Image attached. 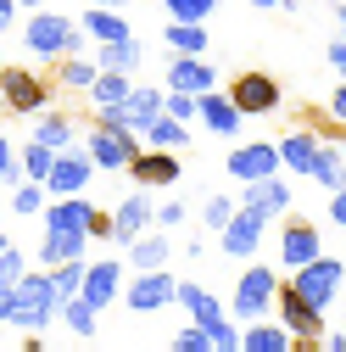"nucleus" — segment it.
<instances>
[{
  "instance_id": "obj_37",
  "label": "nucleus",
  "mask_w": 346,
  "mask_h": 352,
  "mask_svg": "<svg viewBox=\"0 0 346 352\" xmlns=\"http://www.w3.org/2000/svg\"><path fill=\"white\" fill-rule=\"evenodd\" d=\"M28 274V263H23V252L12 246V252H0V291H12L17 280Z\"/></svg>"
},
{
  "instance_id": "obj_32",
  "label": "nucleus",
  "mask_w": 346,
  "mask_h": 352,
  "mask_svg": "<svg viewBox=\"0 0 346 352\" xmlns=\"http://www.w3.org/2000/svg\"><path fill=\"white\" fill-rule=\"evenodd\" d=\"M45 274H51L56 302H73V296H78V285H84V263H62V269H45Z\"/></svg>"
},
{
  "instance_id": "obj_6",
  "label": "nucleus",
  "mask_w": 346,
  "mask_h": 352,
  "mask_svg": "<svg viewBox=\"0 0 346 352\" xmlns=\"http://www.w3.org/2000/svg\"><path fill=\"white\" fill-rule=\"evenodd\" d=\"M229 101H235L240 118H268V112L279 107V84H274L268 73H240L235 90H229Z\"/></svg>"
},
{
  "instance_id": "obj_24",
  "label": "nucleus",
  "mask_w": 346,
  "mask_h": 352,
  "mask_svg": "<svg viewBox=\"0 0 346 352\" xmlns=\"http://www.w3.org/2000/svg\"><path fill=\"white\" fill-rule=\"evenodd\" d=\"M168 252H173L168 235H140L135 246H128V257H135V274H157V269H168Z\"/></svg>"
},
{
  "instance_id": "obj_14",
  "label": "nucleus",
  "mask_w": 346,
  "mask_h": 352,
  "mask_svg": "<svg viewBox=\"0 0 346 352\" xmlns=\"http://www.w3.org/2000/svg\"><path fill=\"white\" fill-rule=\"evenodd\" d=\"M173 302H185V314L196 319V330H207V324L224 319V302L212 296L207 285H196V280H179V285H173Z\"/></svg>"
},
{
  "instance_id": "obj_28",
  "label": "nucleus",
  "mask_w": 346,
  "mask_h": 352,
  "mask_svg": "<svg viewBox=\"0 0 346 352\" xmlns=\"http://www.w3.org/2000/svg\"><path fill=\"white\" fill-rule=\"evenodd\" d=\"M146 140H151V151H185V146H190V129L173 123V118H157V123L146 129Z\"/></svg>"
},
{
  "instance_id": "obj_5",
  "label": "nucleus",
  "mask_w": 346,
  "mask_h": 352,
  "mask_svg": "<svg viewBox=\"0 0 346 352\" xmlns=\"http://www.w3.org/2000/svg\"><path fill=\"white\" fill-rule=\"evenodd\" d=\"M274 296H279L274 269H246V274H240V285H235V314H240V319H251V324H263Z\"/></svg>"
},
{
  "instance_id": "obj_9",
  "label": "nucleus",
  "mask_w": 346,
  "mask_h": 352,
  "mask_svg": "<svg viewBox=\"0 0 346 352\" xmlns=\"http://www.w3.org/2000/svg\"><path fill=\"white\" fill-rule=\"evenodd\" d=\"M90 173H95V162H90V151H56V162H51V179H45V190L62 201V196H78L84 185H90Z\"/></svg>"
},
{
  "instance_id": "obj_40",
  "label": "nucleus",
  "mask_w": 346,
  "mask_h": 352,
  "mask_svg": "<svg viewBox=\"0 0 346 352\" xmlns=\"http://www.w3.org/2000/svg\"><path fill=\"white\" fill-rule=\"evenodd\" d=\"M313 179H319V185H330V190H341V185H346V168H341V162L324 151V157H319V173H313Z\"/></svg>"
},
{
  "instance_id": "obj_39",
  "label": "nucleus",
  "mask_w": 346,
  "mask_h": 352,
  "mask_svg": "<svg viewBox=\"0 0 346 352\" xmlns=\"http://www.w3.org/2000/svg\"><path fill=\"white\" fill-rule=\"evenodd\" d=\"M168 352H212V341H207V336L190 324V330H179V336L168 341Z\"/></svg>"
},
{
  "instance_id": "obj_45",
  "label": "nucleus",
  "mask_w": 346,
  "mask_h": 352,
  "mask_svg": "<svg viewBox=\"0 0 346 352\" xmlns=\"http://www.w3.org/2000/svg\"><path fill=\"white\" fill-rule=\"evenodd\" d=\"M330 212H335V224H346V185L335 190V207H330Z\"/></svg>"
},
{
  "instance_id": "obj_2",
  "label": "nucleus",
  "mask_w": 346,
  "mask_h": 352,
  "mask_svg": "<svg viewBox=\"0 0 346 352\" xmlns=\"http://www.w3.org/2000/svg\"><path fill=\"white\" fill-rule=\"evenodd\" d=\"M23 39H28V51H34V56H45V62H51V56H62V62H67V56H78V51H84L78 23H67L62 12H45V6L28 17Z\"/></svg>"
},
{
  "instance_id": "obj_31",
  "label": "nucleus",
  "mask_w": 346,
  "mask_h": 352,
  "mask_svg": "<svg viewBox=\"0 0 346 352\" xmlns=\"http://www.w3.org/2000/svg\"><path fill=\"white\" fill-rule=\"evenodd\" d=\"M62 319H67V330L73 336H95V324H101V314L84 296H73V302H62Z\"/></svg>"
},
{
  "instance_id": "obj_12",
  "label": "nucleus",
  "mask_w": 346,
  "mask_h": 352,
  "mask_svg": "<svg viewBox=\"0 0 346 352\" xmlns=\"http://www.w3.org/2000/svg\"><path fill=\"white\" fill-rule=\"evenodd\" d=\"M285 207H290V185L279 179V173H274V179H251V185H246V212H257L263 224L279 218Z\"/></svg>"
},
{
  "instance_id": "obj_17",
  "label": "nucleus",
  "mask_w": 346,
  "mask_h": 352,
  "mask_svg": "<svg viewBox=\"0 0 346 352\" xmlns=\"http://www.w3.org/2000/svg\"><path fill=\"white\" fill-rule=\"evenodd\" d=\"M168 90H179V96H212V67L201 56H173Z\"/></svg>"
},
{
  "instance_id": "obj_56",
  "label": "nucleus",
  "mask_w": 346,
  "mask_h": 352,
  "mask_svg": "<svg viewBox=\"0 0 346 352\" xmlns=\"http://www.w3.org/2000/svg\"><path fill=\"white\" fill-rule=\"evenodd\" d=\"M341 157H346V151H341Z\"/></svg>"
},
{
  "instance_id": "obj_30",
  "label": "nucleus",
  "mask_w": 346,
  "mask_h": 352,
  "mask_svg": "<svg viewBox=\"0 0 346 352\" xmlns=\"http://www.w3.org/2000/svg\"><path fill=\"white\" fill-rule=\"evenodd\" d=\"M128 90H135V84H128L123 73H95L90 101H95V107H123V101H128Z\"/></svg>"
},
{
  "instance_id": "obj_51",
  "label": "nucleus",
  "mask_w": 346,
  "mask_h": 352,
  "mask_svg": "<svg viewBox=\"0 0 346 352\" xmlns=\"http://www.w3.org/2000/svg\"><path fill=\"white\" fill-rule=\"evenodd\" d=\"M251 6H257V12H268V6H285V0H251Z\"/></svg>"
},
{
  "instance_id": "obj_48",
  "label": "nucleus",
  "mask_w": 346,
  "mask_h": 352,
  "mask_svg": "<svg viewBox=\"0 0 346 352\" xmlns=\"http://www.w3.org/2000/svg\"><path fill=\"white\" fill-rule=\"evenodd\" d=\"M330 112H335V118L346 123V90H335V101H330Z\"/></svg>"
},
{
  "instance_id": "obj_52",
  "label": "nucleus",
  "mask_w": 346,
  "mask_h": 352,
  "mask_svg": "<svg viewBox=\"0 0 346 352\" xmlns=\"http://www.w3.org/2000/svg\"><path fill=\"white\" fill-rule=\"evenodd\" d=\"M23 352H45V341H23Z\"/></svg>"
},
{
  "instance_id": "obj_10",
  "label": "nucleus",
  "mask_w": 346,
  "mask_h": 352,
  "mask_svg": "<svg viewBox=\"0 0 346 352\" xmlns=\"http://www.w3.org/2000/svg\"><path fill=\"white\" fill-rule=\"evenodd\" d=\"M173 285H179V280H173L168 269H157V274H135V285L123 291V302L135 307V314H157V307L173 302Z\"/></svg>"
},
{
  "instance_id": "obj_25",
  "label": "nucleus",
  "mask_w": 346,
  "mask_h": 352,
  "mask_svg": "<svg viewBox=\"0 0 346 352\" xmlns=\"http://www.w3.org/2000/svg\"><path fill=\"white\" fill-rule=\"evenodd\" d=\"M84 28H90V39H101V45H112V39H135V28H128L112 6H90V12H84Z\"/></svg>"
},
{
  "instance_id": "obj_42",
  "label": "nucleus",
  "mask_w": 346,
  "mask_h": 352,
  "mask_svg": "<svg viewBox=\"0 0 346 352\" xmlns=\"http://www.w3.org/2000/svg\"><path fill=\"white\" fill-rule=\"evenodd\" d=\"M157 224H162V230H179V224H185V201H168V207H157Z\"/></svg>"
},
{
  "instance_id": "obj_49",
  "label": "nucleus",
  "mask_w": 346,
  "mask_h": 352,
  "mask_svg": "<svg viewBox=\"0 0 346 352\" xmlns=\"http://www.w3.org/2000/svg\"><path fill=\"white\" fill-rule=\"evenodd\" d=\"M12 12H17V0H0V28L12 23Z\"/></svg>"
},
{
  "instance_id": "obj_34",
  "label": "nucleus",
  "mask_w": 346,
  "mask_h": 352,
  "mask_svg": "<svg viewBox=\"0 0 346 352\" xmlns=\"http://www.w3.org/2000/svg\"><path fill=\"white\" fill-rule=\"evenodd\" d=\"M95 73H101V67H90L84 56H67V62H62V84H67V90H90Z\"/></svg>"
},
{
  "instance_id": "obj_23",
  "label": "nucleus",
  "mask_w": 346,
  "mask_h": 352,
  "mask_svg": "<svg viewBox=\"0 0 346 352\" xmlns=\"http://www.w3.org/2000/svg\"><path fill=\"white\" fill-rule=\"evenodd\" d=\"M274 302H279V314H285L290 336H308V341H319V336H324V330H319V314H313V307H301V296H296V291H279Z\"/></svg>"
},
{
  "instance_id": "obj_18",
  "label": "nucleus",
  "mask_w": 346,
  "mask_h": 352,
  "mask_svg": "<svg viewBox=\"0 0 346 352\" xmlns=\"http://www.w3.org/2000/svg\"><path fill=\"white\" fill-rule=\"evenodd\" d=\"M257 246H263V218H257V212H235L224 224V252L229 257H251Z\"/></svg>"
},
{
  "instance_id": "obj_54",
  "label": "nucleus",
  "mask_w": 346,
  "mask_h": 352,
  "mask_svg": "<svg viewBox=\"0 0 346 352\" xmlns=\"http://www.w3.org/2000/svg\"><path fill=\"white\" fill-rule=\"evenodd\" d=\"M95 6H117V0H95Z\"/></svg>"
},
{
  "instance_id": "obj_41",
  "label": "nucleus",
  "mask_w": 346,
  "mask_h": 352,
  "mask_svg": "<svg viewBox=\"0 0 346 352\" xmlns=\"http://www.w3.org/2000/svg\"><path fill=\"white\" fill-rule=\"evenodd\" d=\"M39 201H45V185H34V179H28V185L12 196V207H17V212H28V218L39 212Z\"/></svg>"
},
{
  "instance_id": "obj_1",
  "label": "nucleus",
  "mask_w": 346,
  "mask_h": 352,
  "mask_svg": "<svg viewBox=\"0 0 346 352\" xmlns=\"http://www.w3.org/2000/svg\"><path fill=\"white\" fill-rule=\"evenodd\" d=\"M90 235H112V218H101L95 201H78V196L51 201V207H45V241H39V263H45V269L84 263Z\"/></svg>"
},
{
  "instance_id": "obj_29",
  "label": "nucleus",
  "mask_w": 346,
  "mask_h": 352,
  "mask_svg": "<svg viewBox=\"0 0 346 352\" xmlns=\"http://www.w3.org/2000/svg\"><path fill=\"white\" fill-rule=\"evenodd\" d=\"M34 140L45 146V151H67V140H73V123H67L62 112H45V118L34 123Z\"/></svg>"
},
{
  "instance_id": "obj_27",
  "label": "nucleus",
  "mask_w": 346,
  "mask_h": 352,
  "mask_svg": "<svg viewBox=\"0 0 346 352\" xmlns=\"http://www.w3.org/2000/svg\"><path fill=\"white\" fill-rule=\"evenodd\" d=\"M240 352H290V330L251 324V330H240Z\"/></svg>"
},
{
  "instance_id": "obj_22",
  "label": "nucleus",
  "mask_w": 346,
  "mask_h": 352,
  "mask_svg": "<svg viewBox=\"0 0 346 352\" xmlns=\"http://www.w3.org/2000/svg\"><path fill=\"white\" fill-rule=\"evenodd\" d=\"M196 112H201V123L212 129V135H235L240 129V112H235L229 96H196Z\"/></svg>"
},
{
  "instance_id": "obj_15",
  "label": "nucleus",
  "mask_w": 346,
  "mask_h": 352,
  "mask_svg": "<svg viewBox=\"0 0 346 352\" xmlns=\"http://www.w3.org/2000/svg\"><path fill=\"white\" fill-rule=\"evenodd\" d=\"M128 168H135V185H146V190L179 185V157H173V151H140Z\"/></svg>"
},
{
  "instance_id": "obj_33",
  "label": "nucleus",
  "mask_w": 346,
  "mask_h": 352,
  "mask_svg": "<svg viewBox=\"0 0 346 352\" xmlns=\"http://www.w3.org/2000/svg\"><path fill=\"white\" fill-rule=\"evenodd\" d=\"M51 162H56V151H45L39 140H28V151H23V173H28L34 185H45V179H51Z\"/></svg>"
},
{
  "instance_id": "obj_21",
  "label": "nucleus",
  "mask_w": 346,
  "mask_h": 352,
  "mask_svg": "<svg viewBox=\"0 0 346 352\" xmlns=\"http://www.w3.org/2000/svg\"><path fill=\"white\" fill-rule=\"evenodd\" d=\"M140 56H146V51H140V39H112V45H101V51H95V67H101V73H123V78H128V73L140 67Z\"/></svg>"
},
{
  "instance_id": "obj_53",
  "label": "nucleus",
  "mask_w": 346,
  "mask_h": 352,
  "mask_svg": "<svg viewBox=\"0 0 346 352\" xmlns=\"http://www.w3.org/2000/svg\"><path fill=\"white\" fill-rule=\"evenodd\" d=\"M23 6H45V0H23Z\"/></svg>"
},
{
  "instance_id": "obj_4",
  "label": "nucleus",
  "mask_w": 346,
  "mask_h": 352,
  "mask_svg": "<svg viewBox=\"0 0 346 352\" xmlns=\"http://www.w3.org/2000/svg\"><path fill=\"white\" fill-rule=\"evenodd\" d=\"M341 280H346V263H335V257H319V263H308V269H296V296H301V307H313V314L324 319V307L335 302V291H341Z\"/></svg>"
},
{
  "instance_id": "obj_44",
  "label": "nucleus",
  "mask_w": 346,
  "mask_h": 352,
  "mask_svg": "<svg viewBox=\"0 0 346 352\" xmlns=\"http://www.w3.org/2000/svg\"><path fill=\"white\" fill-rule=\"evenodd\" d=\"M290 352H324V341H308V336H296V341H290Z\"/></svg>"
},
{
  "instance_id": "obj_13",
  "label": "nucleus",
  "mask_w": 346,
  "mask_h": 352,
  "mask_svg": "<svg viewBox=\"0 0 346 352\" xmlns=\"http://www.w3.org/2000/svg\"><path fill=\"white\" fill-rule=\"evenodd\" d=\"M151 201L146 196H128V201H117V212H112V241L117 246H135L140 235H146V224H151Z\"/></svg>"
},
{
  "instance_id": "obj_38",
  "label": "nucleus",
  "mask_w": 346,
  "mask_h": 352,
  "mask_svg": "<svg viewBox=\"0 0 346 352\" xmlns=\"http://www.w3.org/2000/svg\"><path fill=\"white\" fill-rule=\"evenodd\" d=\"M201 218H207V230H218V235H224V224L235 218V201H229V196H212V201L201 207Z\"/></svg>"
},
{
  "instance_id": "obj_11",
  "label": "nucleus",
  "mask_w": 346,
  "mask_h": 352,
  "mask_svg": "<svg viewBox=\"0 0 346 352\" xmlns=\"http://www.w3.org/2000/svg\"><path fill=\"white\" fill-rule=\"evenodd\" d=\"M0 96H6L12 112H39L45 107V84L34 73H23V67H0Z\"/></svg>"
},
{
  "instance_id": "obj_16",
  "label": "nucleus",
  "mask_w": 346,
  "mask_h": 352,
  "mask_svg": "<svg viewBox=\"0 0 346 352\" xmlns=\"http://www.w3.org/2000/svg\"><path fill=\"white\" fill-rule=\"evenodd\" d=\"M274 168H279V146H240L235 157H229V173H235V179H274Z\"/></svg>"
},
{
  "instance_id": "obj_7",
  "label": "nucleus",
  "mask_w": 346,
  "mask_h": 352,
  "mask_svg": "<svg viewBox=\"0 0 346 352\" xmlns=\"http://www.w3.org/2000/svg\"><path fill=\"white\" fill-rule=\"evenodd\" d=\"M84 151H90V162L95 168H106V173H117V168H128V162H135L140 157V140L135 135H117V129H90V146H84Z\"/></svg>"
},
{
  "instance_id": "obj_43",
  "label": "nucleus",
  "mask_w": 346,
  "mask_h": 352,
  "mask_svg": "<svg viewBox=\"0 0 346 352\" xmlns=\"http://www.w3.org/2000/svg\"><path fill=\"white\" fill-rule=\"evenodd\" d=\"M6 179H17V168H12V146H6V135H0V185Z\"/></svg>"
},
{
  "instance_id": "obj_26",
  "label": "nucleus",
  "mask_w": 346,
  "mask_h": 352,
  "mask_svg": "<svg viewBox=\"0 0 346 352\" xmlns=\"http://www.w3.org/2000/svg\"><path fill=\"white\" fill-rule=\"evenodd\" d=\"M162 39L173 45V56H201V51H207L201 23H168V28H162Z\"/></svg>"
},
{
  "instance_id": "obj_36",
  "label": "nucleus",
  "mask_w": 346,
  "mask_h": 352,
  "mask_svg": "<svg viewBox=\"0 0 346 352\" xmlns=\"http://www.w3.org/2000/svg\"><path fill=\"white\" fill-rule=\"evenodd\" d=\"M201 336L212 341V352H240V330H235L229 319H218V324H207Z\"/></svg>"
},
{
  "instance_id": "obj_55",
  "label": "nucleus",
  "mask_w": 346,
  "mask_h": 352,
  "mask_svg": "<svg viewBox=\"0 0 346 352\" xmlns=\"http://www.w3.org/2000/svg\"><path fill=\"white\" fill-rule=\"evenodd\" d=\"M341 23H346V12H341Z\"/></svg>"
},
{
  "instance_id": "obj_47",
  "label": "nucleus",
  "mask_w": 346,
  "mask_h": 352,
  "mask_svg": "<svg viewBox=\"0 0 346 352\" xmlns=\"http://www.w3.org/2000/svg\"><path fill=\"white\" fill-rule=\"evenodd\" d=\"M0 324H12V291H0Z\"/></svg>"
},
{
  "instance_id": "obj_8",
  "label": "nucleus",
  "mask_w": 346,
  "mask_h": 352,
  "mask_svg": "<svg viewBox=\"0 0 346 352\" xmlns=\"http://www.w3.org/2000/svg\"><path fill=\"white\" fill-rule=\"evenodd\" d=\"M78 296L90 302L95 314H101L106 302H117V296H123V263H117V257H101V263H84V285H78Z\"/></svg>"
},
{
  "instance_id": "obj_46",
  "label": "nucleus",
  "mask_w": 346,
  "mask_h": 352,
  "mask_svg": "<svg viewBox=\"0 0 346 352\" xmlns=\"http://www.w3.org/2000/svg\"><path fill=\"white\" fill-rule=\"evenodd\" d=\"M330 62H335V67L346 73V39H341V45H330Z\"/></svg>"
},
{
  "instance_id": "obj_3",
  "label": "nucleus",
  "mask_w": 346,
  "mask_h": 352,
  "mask_svg": "<svg viewBox=\"0 0 346 352\" xmlns=\"http://www.w3.org/2000/svg\"><path fill=\"white\" fill-rule=\"evenodd\" d=\"M56 314H62V302H56V291H51V274H23V280L12 285V324L45 330Z\"/></svg>"
},
{
  "instance_id": "obj_20",
  "label": "nucleus",
  "mask_w": 346,
  "mask_h": 352,
  "mask_svg": "<svg viewBox=\"0 0 346 352\" xmlns=\"http://www.w3.org/2000/svg\"><path fill=\"white\" fill-rule=\"evenodd\" d=\"M319 157H324L319 135H301V129H296V135H285V146H279V162L296 168V173H308V179L319 173Z\"/></svg>"
},
{
  "instance_id": "obj_35",
  "label": "nucleus",
  "mask_w": 346,
  "mask_h": 352,
  "mask_svg": "<svg viewBox=\"0 0 346 352\" xmlns=\"http://www.w3.org/2000/svg\"><path fill=\"white\" fill-rule=\"evenodd\" d=\"M162 6L173 12V23H201V17H212L218 0H162Z\"/></svg>"
},
{
  "instance_id": "obj_50",
  "label": "nucleus",
  "mask_w": 346,
  "mask_h": 352,
  "mask_svg": "<svg viewBox=\"0 0 346 352\" xmlns=\"http://www.w3.org/2000/svg\"><path fill=\"white\" fill-rule=\"evenodd\" d=\"M324 352H346V336H330V341H324Z\"/></svg>"
},
{
  "instance_id": "obj_19",
  "label": "nucleus",
  "mask_w": 346,
  "mask_h": 352,
  "mask_svg": "<svg viewBox=\"0 0 346 352\" xmlns=\"http://www.w3.org/2000/svg\"><path fill=\"white\" fill-rule=\"evenodd\" d=\"M279 257L290 263V269H308V263H319V230L313 224H285V241H279Z\"/></svg>"
}]
</instances>
